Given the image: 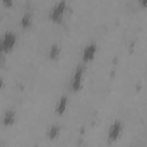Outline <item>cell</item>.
I'll use <instances>...</instances> for the list:
<instances>
[{
  "label": "cell",
  "instance_id": "3",
  "mask_svg": "<svg viewBox=\"0 0 147 147\" xmlns=\"http://www.w3.org/2000/svg\"><path fill=\"white\" fill-rule=\"evenodd\" d=\"M83 74H84V68L83 64H79L76 68V71L74 72L72 79H71V84L70 87L74 92H77L82 88V80H83Z\"/></svg>",
  "mask_w": 147,
  "mask_h": 147
},
{
  "label": "cell",
  "instance_id": "2",
  "mask_svg": "<svg viewBox=\"0 0 147 147\" xmlns=\"http://www.w3.org/2000/svg\"><path fill=\"white\" fill-rule=\"evenodd\" d=\"M16 34L13 32V31H7L5 34H3V38H2V41H1V49L3 53H9L13 51L15 44H16Z\"/></svg>",
  "mask_w": 147,
  "mask_h": 147
},
{
  "label": "cell",
  "instance_id": "8",
  "mask_svg": "<svg viewBox=\"0 0 147 147\" xmlns=\"http://www.w3.org/2000/svg\"><path fill=\"white\" fill-rule=\"evenodd\" d=\"M60 132H61V126L57 125V124H53V125L49 127V130H48V137H49V139H51V140L56 139V138L59 137Z\"/></svg>",
  "mask_w": 147,
  "mask_h": 147
},
{
  "label": "cell",
  "instance_id": "1",
  "mask_svg": "<svg viewBox=\"0 0 147 147\" xmlns=\"http://www.w3.org/2000/svg\"><path fill=\"white\" fill-rule=\"evenodd\" d=\"M67 9V1L65 0H60L51 10L49 13V18L54 23H61L62 17L64 15V11Z\"/></svg>",
  "mask_w": 147,
  "mask_h": 147
},
{
  "label": "cell",
  "instance_id": "11",
  "mask_svg": "<svg viewBox=\"0 0 147 147\" xmlns=\"http://www.w3.org/2000/svg\"><path fill=\"white\" fill-rule=\"evenodd\" d=\"M14 3V0H2V5L6 7V8H10Z\"/></svg>",
  "mask_w": 147,
  "mask_h": 147
},
{
  "label": "cell",
  "instance_id": "12",
  "mask_svg": "<svg viewBox=\"0 0 147 147\" xmlns=\"http://www.w3.org/2000/svg\"><path fill=\"white\" fill-rule=\"evenodd\" d=\"M139 3L142 8H147V0H139Z\"/></svg>",
  "mask_w": 147,
  "mask_h": 147
},
{
  "label": "cell",
  "instance_id": "7",
  "mask_svg": "<svg viewBox=\"0 0 147 147\" xmlns=\"http://www.w3.org/2000/svg\"><path fill=\"white\" fill-rule=\"evenodd\" d=\"M67 106H68V98H67V95H62L60 98L57 105H56V109H55L56 114L57 115H63L65 109H67Z\"/></svg>",
  "mask_w": 147,
  "mask_h": 147
},
{
  "label": "cell",
  "instance_id": "4",
  "mask_svg": "<svg viewBox=\"0 0 147 147\" xmlns=\"http://www.w3.org/2000/svg\"><path fill=\"white\" fill-rule=\"evenodd\" d=\"M122 130H123V124L121 121H115L110 127H109V131H108V142H114L118 139V137L121 136L122 133Z\"/></svg>",
  "mask_w": 147,
  "mask_h": 147
},
{
  "label": "cell",
  "instance_id": "9",
  "mask_svg": "<svg viewBox=\"0 0 147 147\" xmlns=\"http://www.w3.org/2000/svg\"><path fill=\"white\" fill-rule=\"evenodd\" d=\"M60 53H61V47L57 45V44H53L49 48V59L51 60H56L59 56H60Z\"/></svg>",
  "mask_w": 147,
  "mask_h": 147
},
{
  "label": "cell",
  "instance_id": "6",
  "mask_svg": "<svg viewBox=\"0 0 147 147\" xmlns=\"http://www.w3.org/2000/svg\"><path fill=\"white\" fill-rule=\"evenodd\" d=\"M16 121V113L10 109V110H7L3 115V118H2V123L5 126H11Z\"/></svg>",
  "mask_w": 147,
  "mask_h": 147
},
{
  "label": "cell",
  "instance_id": "5",
  "mask_svg": "<svg viewBox=\"0 0 147 147\" xmlns=\"http://www.w3.org/2000/svg\"><path fill=\"white\" fill-rule=\"evenodd\" d=\"M96 49H98V47H96V44L95 42L88 44L84 48V51H83V55H82L83 63H88L90 61H92L94 59V55L96 53Z\"/></svg>",
  "mask_w": 147,
  "mask_h": 147
},
{
  "label": "cell",
  "instance_id": "10",
  "mask_svg": "<svg viewBox=\"0 0 147 147\" xmlns=\"http://www.w3.org/2000/svg\"><path fill=\"white\" fill-rule=\"evenodd\" d=\"M31 24H32V16L30 13H25L21 18V25L23 29H28L31 26Z\"/></svg>",
  "mask_w": 147,
  "mask_h": 147
}]
</instances>
